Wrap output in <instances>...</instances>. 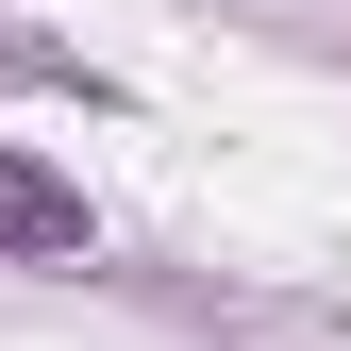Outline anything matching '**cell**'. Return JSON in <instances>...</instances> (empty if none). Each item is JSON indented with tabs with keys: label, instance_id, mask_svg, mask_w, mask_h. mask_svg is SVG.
<instances>
[{
	"label": "cell",
	"instance_id": "cell-1",
	"mask_svg": "<svg viewBox=\"0 0 351 351\" xmlns=\"http://www.w3.org/2000/svg\"><path fill=\"white\" fill-rule=\"evenodd\" d=\"M0 251H84V184H51L34 151H0Z\"/></svg>",
	"mask_w": 351,
	"mask_h": 351
}]
</instances>
